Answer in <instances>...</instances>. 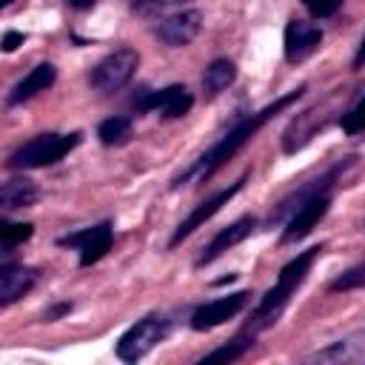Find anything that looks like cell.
Here are the masks:
<instances>
[{"mask_svg":"<svg viewBox=\"0 0 365 365\" xmlns=\"http://www.w3.org/2000/svg\"><path fill=\"white\" fill-rule=\"evenodd\" d=\"M302 94H305V86H297V88H291L288 94H282V97H277L274 103H268L265 108H259V111L245 114L242 120H237L208 151H202L185 171H180V174L171 180V188H182V185H188V182H194V180H200V182L211 180L228 160L237 157V151H240L242 145H248V143L257 137V131H259L268 120H274L279 111H285L288 106H294Z\"/></svg>","mask_w":365,"mask_h":365,"instance_id":"cell-1","label":"cell"},{"mask_svg":"<svg viewBox=\"0 0 365 365\" xmlns=\"http://www.w3.org/2000/svg\"><path fill=\"white\" fill-rule=\"evenodd\" d=\"M319 254H322V245H311V248L299 251L294 259H288V262L279 268L277 282H274V285L259 297V302L254 305V311H251L248 322L242 325V331H248V334L257 336L259 331L277 325V319L282 317V311L288 308V302H291V297L299 291V285L305 282V277H308V271H311V265L317 262Z\"/></svg>","mask_w":365,"mask_h":365,"instance_id":"cell-2","label":"cell"},{"mask_svg":"<svg viewBox=\"0 0 365 365\" xmlns=\"http://www.w3.org/2000/svg\"><path fill=\"white\" fill-rule=\"evenodd\" d=\"M83 134L80 131H68V134H57V131H46L37 134L26 143H20L11 154H9V168L14 171H26V168H46L60 163L68 151H74L80 145Z\"/></svg>","mask_w":365,"mask_h":365,"instance_id":"cell-3","label":"cell"},{"mask_svg":"<svg viewBox=\"0 0 365 365\" xmlns=\"http://www.w3.org/2000/svg\"><path fill=\"white\" fill-rule=\"evenodd\" d=\"M171 328H174V319L168 314H160V311L145 314L143 319H137L134 325H128L123 331V336L117 339V345H114L117 359L120 362H128V365L140 362L143 356H148L171 334Z\"/></svg>","mask_w":365,"mask_h":365,"instance_id":"cell-4","label":"cell"},{"mask_svg":"<svg viewBox=\"0 0 365 365\" xmlns=\"http://www.w3.org/2000/svg\"><path fill=\"white\" fill-rule=\"evenodd\" d=\"M191 106H194V94L180 83H171V86L157 88V91L143 86L131 94L134 114H157L163 120H180L191 111Z\"/></svg>","mask_w":365,"mask_h":365,"instance_id":"cell-5","label":"cell"},{"mask_svg":"<svg viewBox=\"0 0 365 365\" xmlns=\"http://www.w3.org/2000/svg\"><path fill=\"white\" fill-rule=\"evenodd\" d=\"M137 66H140V54L134 48L123 46V48H114L111 54H106L91 68V77L88 80H91V86L100 94H114V91H120V88H125L131 83Z\"/></svg>","mask_w":365,"mask_h":365,"instance_id":"cell-6","label":"cell"},{"mask_svg":"<svg viewBox=\"0 0 365 365\" xmlns=\"http://www.w3.org/2000/svg\"><path fill=\"white\" fill-rule=\"evenodd\" d=\"M111 242H114V225L108 220L97 222V225H88L83 231H74V234H63L57 237V245L60 248H74L77 251V259L83 268L100 262L108 251H111Z\"/></svg>","mask_w":365,"mask_h":365,"instance_id":"cell-7","label":"cell"},{"mask_svg":"<svg viewBox=\"0 0 365 365\" xmlns=\"http://www.w3.org/2000/svg\"><path fill=\"white\" fill-rule=\"evenodd\" d=\"M251 291H234V294H225V297H217V299H208L202 305H197L188 317V325L194 331H211L228 319H234L240 311H245V305L251 302Z\"/></svg>","mask_w":365,"mask_h":365,"instance_id":"cell-8","label":"cell"},{"mask_svg":"<svg viewBox=\"0 0 365 365\" xmlns=\"http://www.w3.org/2000/svg\"><path fill=\"white\" fill-rule=\"evenodd\" d=\"M242 185H245V177H240V180H237V182H231L228 188H220V191H214L208 200H202V202H200V205H197V208H194V211H191V214H188V217L174 228V234H171V240H168V248H177L185 237H191L197 228H202V225H205V222H208V220H211L222 205H228V202L242 191Z\"/></svg>","mask_w":365,"mask_h":365,"instance_id":"cell-9","label":"cell"},{"mask_svg":"<svg viewBox=\"0 0 365 365\" xmlns=\"http://www.w3.org/2000/svg\"><path fill=\"white\" fill-rule=\"evenodd\" d=\"M328 208H331V191H322V194L305 200V202H302L299 208H294L291 217L285 220V228H282L279 242L288 245V242H299V240H305V237L317 228V222L328 214Z\"/></svg>","mask_w":365,"mask_h":365,"instance_id":"cell-10","label":"cell"},{"mask_svg":"<svg viewBox=\"0 0 365 365\" xmlns=\"http://www.w3.org/2000/svg\"><path fill=\"white\" fill-rule=\"evenodd\" d=\"M200 29H202V11L200 9H180L154 26V37L171 48H182L200 34Z\"/></svg>","mask_w":365,"mask_h":365,"instance_id":"cell-11","label":"cell"},{"mask_svg":"<svg viewBox=\"0 0 365 365\" xmlns=\"http://www.w3.org/2000/svg\"><path fill=\"white\" fill-rule=\"evenodd\" d=\"M254 231H257V217H251V214H245V217L234 220L231 225L220 228V231L211 237V242L200 251V257L194 259V268H205V265H211V262L220 259L225 251H231L234 245H240L242 240H248Z\"/></svg>","mask_w":365,"mask_h":365,"instance_id":"cell-12","label":"cell"},{"mask_svg":"<svg viewBox=\"0 0 365 365\" xmlns=\"http://www.w3.org/2000/svg\"><path fill=\"white\" fill-rule=\"evenodd\" d=\"M322 46V29L314 26V23H305V20H288L285 23V31H282V51H285V60L291 66L308 60L317 48Z\"/></svg>","mask_w":365,"mask_h":365,"instance_id":"cell-13","label":"cell"},{"mask_svg":"<svg viewBox=\"0 0 365 365\" xmlns=\"http://www.w3.org/2000/svg\"><path fill=\"white\" fill-rule=\"evenodd\" d=\"M348 163H351V157H348L345 163H336L334 168H328L322 177H317V180H311V182L294 188L288 197H282V200L277 202V208L271 211V222H282V220H288L291 211L299 208L305 200H311V197H317V194H322V191H331V188L336 185V180H339V174H342V168H345Z\"/></svg>","mask_w":365,"mask_h":365,"instance_id":"cell-14","label":"cell"},{"mask_svg":"<svg viewBox=\"0 0 365 365\" xmlns=\"http://www.w3.org/2000/svg\"><path fill=\"white\" fill-rule=\"evenodd\" d=\"M37 282V271L23 265V262H11L9 257H3L0 265V305L9 308L17 299H23Z\"/></svg>","mask_w":365,"mask_h":365,"instance_id":"cell-15","label":"cell"},{"mask_svg":"<svg viewBox=\"0 0 365 365\" xmlns=\"http://www.w3.org/2000/svg\"><path fill=\"white\" fill-rule=\"evenodd\" d=\"M54 80H57V68H54L51 63H37L29 74H23V77L11 86V91L6 94V106H20V103L37 97L40 91L51 88Z\"/></svg>","mask_w":365,"mask_h":365,"instance_id":"cell-16","label":"cell"},{"mask_svg":"<svg viewBox=\"0 0 365 365\" xmlns=\"http://www.w3.org/2000/svg\"><path fill=\"white\" fill-rule=\"evenodd\" d=\"M359 356H365V331H354L314 354L317 362H351Z\"/></svg>","mask_w":365,"mask_h":365,"instance_id":"cell-17","label":"cell"},{"mask_svg":"<svg viewBox=\"0 0 365 365\" xmlns=\"http://www.w3.org/2000/svg\"><path fill=\"white\" fill-rule=\"evenodd\" d=\"M37 197H40L37 185H34L31 180H26V177H11V180H6L3 188H0V205H3V211L29 208V205L37 202Z\"/></svg>","mask_w":365,"mask_h":365,"instance_id":"cell-18","label":"cell"},{"mask_svg":"<svg viewBox=\"0 0 365 365\" xmlns=\"http://www.w3.org/2000/svg\"><path fill=\"white\" fill-rule=\"evenodd\" d=\"M234 80H237V66H234V60L217 57V60H211V63L205 66V71H202V91H205V97H217V94H222Z\"/></svg>","mask_w":365,"mask_h":365,"instance_id":"cell-19","label":"cell"},{"mask_svg":"<svg viewBox=\"0 0 365 365\" xmlns=\"http://www.w3.org/2000/svg\"><path fill=\"white\" fill-rule=\"evenodd\" d=\"M97 140L103 145H123L131 140V117L125 114H114L108 120H103L97 125Z\"/></svg>","mask_w":365,"mask_h":365,"instance_id":"cell-20","label":"cell"},{"mask_svg":"<svg viewBox=\"0 0 365 365\" xmlns=\"http://www.w3.org/2000/svg\"><path fill=\"white\" fill-rule=\"evenodd\" d=\"M254 348V334H248V331H242V334H237L234 339H228L225 345H220V348H214V351H208L202 359L205 362H211V359H222V362H234V359H242L248 351Z\"/></svg>","mask_w":365,"mask_h":365,"instance_id":"cell-21","label":"cell"},{"mask_svg":"<svg viewBox=\"0 0 365 365\" xmlns=\"http://www.w3.org/2000/svg\"><path fill=\"white\" fill-rule=\"evenodd\" d=\"M31 234H34V225H31V222H11V220H3V222H0L3 257H11L17 245H23L26 240H31Z\"/></svg>","mask_w":365,"mask_h":365,"instance_id":"cell-22","label":"cell"},{"mask_svg":"<svg viewBox=\"0 0 365 365\" xmlns=\"http://www.w3.org/2000/svg\"><path fill=\"white\" fill-rule=\"evenodd\" d=\"M359 288H365V259L362 262H356V265H351V268H345L334 282H331V291L334 294H345V291H359Z\"/></svg>","mask_w":365,"mask_h":365,"instance_id":"cell-23","label":"cell"},{"mask_svg":"<svg viewBox=\"0 0 365 365\" xmlns=\"http://www.w3.org/2000/svg\"><path fill=\"white\" fill-rule=\"evenodd\" d=\"M339 125H342L345 134H359V131H365V97H362L354 108H348V111L339 117Z\"/></svg>","mask_w":365,"mask_h":365,"instance_id":"cell-24","label":"cell"},{"mask_svg":"<svg viewBox=\"0 0 365 365\" xmlns=\"http://www.w3.org/2000/svg\"><path fill=\"white\" fill-rule=\"evenodd\" d=\"M305 9H308V14L311 17H317V20H328V17H334L339 9H342V0H299Z\"/></svg>","mask_w":365,"mask_h":365,"instance_id":"cell-25","label":"cell"},{"mask_svg":"<svg viewBox=\"0 0 365 365\" xmlns=\"http://www.w3.org/2000/svg\"><path fill=\"white\" fill-rule=\"evenodd\" d=\"M174 3H185V0H131V11H137V14H148V11L174 6Z\"/></svg>","mask_w":365,"mask_h":365,"instance_id":"cell-26","label":"cell"},{"mask_svg":"<svg viewBox=\"0 0 365 365\" xmlns=\"http://www.w3.org/2000/svg\"><path fill=\"white\" fill-rule=\"evenodd\" d=\"M23 40H26L23 31H6L3 34V51H14L17 46H23Z\"/></svg>","mask_w":365,"mask_h":365,"instance_id":"cell-27","label":"cell"},{"mask_svg":"<svg viewBox=\"0 0 365 365\" xmlns=\"http://www.w3.org/2000/svg\"><path fill=\"white\" fill-rule=\"evenodd\" d=\"M68 311H71V305H68V302H63V305H54L51 311H46V314H43V319H46V322H51V319H57L60 314H68Z\"/></svg>","mask_w":365,"mask_h":365,"instance_id":"cell-28","label":"cell"},{"mask_svg":"<svg viewBox=\"0 0 365 365\" xmlns=\"http://www.w3.org/2000/svg\"><path fill=\"white\" fill-rule=\"evenodd\" d=\"M362 66H365V34H362V40L356 46V54H354V71H359Z\"/></svg>","mask_w":365,"mask_h":365,"instance_id":"cell-29","label":"cell"},{"mask_svg":"<svg viewBox=\"0 0 365 365\" xmlns=\"http://www.w3.org/2000/svg\"><path fill=\"white\" fill-rule=\"evenodd\" d=\"M66 3H68V9H74V11H88V9L97 6V0H66Z\"/></svg>","mask_w":365,"mask_h":365,"instance_id":"cell-30","label":"cell"},{"mask_svg":"<svg viewBox=\"0 0 365 365\" xmlns=\"http://www.w3.org/2000/svg\"><path fill=\"white\" fill-rule=\"evenodd\" d=\"M9 3H11V0H0V6H3V9H6V6H9Z\"/></svg>","mask_w":365,"mask_h":365,"instance_id":"cell-31","label":"cell"}]
</instances>
